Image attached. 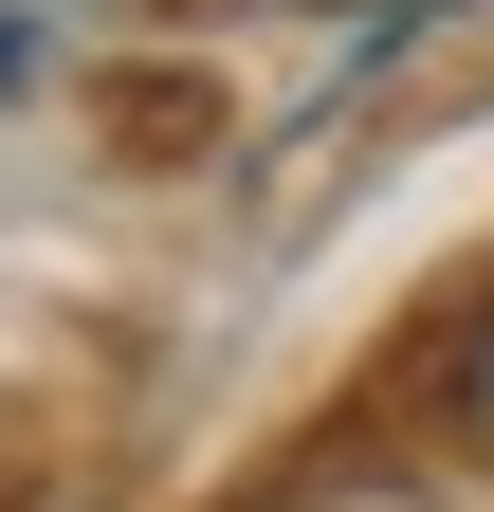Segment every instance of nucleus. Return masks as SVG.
<instances>
[{
  "mask_svg": "<svg viewBox=\"0 0 494 512\" xmlns=\"http://www.w3.org/2000/svg\"><path fill=\"white\" fill-rule=\"evenodd\" d=\"M421 403H440V439H458V458L494 476V311H458V330H440V366H421Z\"/></svg>",
  "mask_w": 494,
  "mask_h": 512,
  "instance_id": "1",
  "label": "nucleus"
}]
</instances>
